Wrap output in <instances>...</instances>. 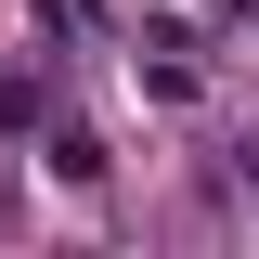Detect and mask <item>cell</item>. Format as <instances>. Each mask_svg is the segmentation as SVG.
Here are the masks:
<instances>
[{
  "mask_svg": "<svg viewBox=\"0 0 259 259\" xmlns=\"http://www.w3.org/2000/svg\"><path fill=\"white\" fill-rule=\"evenodd\" d=\"M143 91H156V104H194V91H207V65H194L182 26H143Z\"/></svg>",
  "mask_w": 259,
  "mask_h": 259,
  "instance_id": "6da1fadb",
  "label": "cell"
},
{
  "mask_svg": "<svg viewBox=\"0 0 259 259\" xmlns=\"http://www.w3.org/2000/svg\"><path fill=\"white\" fill-rule=\"evenodd\" d=\"M104 168H117V156H104V130H78V117H65V130H52V182L104 194Z\"/></svg>",
  "mask_w": 259,
  "mask_h": 259,
  "instance_id": "7a4b0ae2",
  "label": "cell"
},
{
  "mask_svg": "<svg viewBox=\"0 0 259 259\" xmlns=\"http://www.w3.org/2000/svg\"><path fill=\"white\" fill-rule=\"evenodd\" d=\"M39 104H52V78L39 65H0V130H39Z\"/></svg>",
  "mask_w": 259,
  "mask_h": 259,
  "instance_id": "3957f363",
  "label": "cell"
},
{
  "mask_svg": "<svg viewBox=\"0 0 259 259\" xmlns=\"http://www.w3.org/2000/svg\"><path fill=\"white\" fill-rule=\"evenodd\" d=\"M52 13V39H104V0H39Z\"/></svg>",
  "mask_w": 259,
  "mask_h": 259,
  "instance_id": "277c9868",
  "label": "cell"
},
{
  "mask_svg": "<svg viewBox=\"0 0 259 259\" xmlns=\"http://www.w3.org/2000/svg\"><path fill=\"white\" fill-rule=\"evenodd\" d=\"M233 182H246V194H259V130H246V143H233Z\"/></svg>",
  "mask_w": 259,
  "mask_h": 259,
  "instance_id": "5b68a950",
  "label": "cell"
},
{
  "mask_svg": "<svg viewBox=\"0 0 259 259\" xmlns=\"http://www.w3.org/2000/svg\"><path fill=\"white\" fill-rule=\"evenodd\" d=\"M233 13H259V0H233Z\"/></svg>",
  "mask_w": 259,
  "mask_h": 259,
  "instance_id": "8992f818",
  "label": "cell"
}]
</instances>
